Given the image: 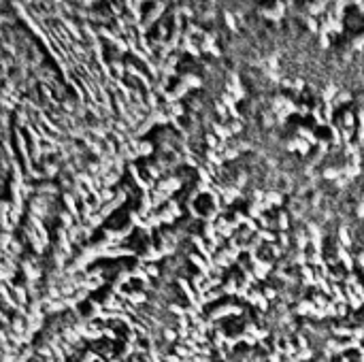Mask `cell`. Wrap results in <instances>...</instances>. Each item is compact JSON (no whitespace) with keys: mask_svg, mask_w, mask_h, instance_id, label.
I'll return each mask as SVG.
<instances>
[{"mask_svg":"<svg viewBox=\"0 0 364 362\" xmlns=\"http://www.w3.org/2000/svg\"><path fill=\"white\" fill-rule=\"evenodd\" d=\"M185 37H204V28L201 24H196V21H187L185 26Z\"/></svg>","mask_w":364,"mask_h":362,"instance_id":"obj_1","label":"cell"},{"mask_svg":"<svg viewBox=\"0 0 364 362\" xmlns=\"http://www.w3.org/2000/svg\"><path fill=\"white\" fill-rule=\"evenodd\" d=\"M279 228H281V230L287 228V215H283V213L279 215Z\"/></svg>","mask_w":364,"mask_h":362,"instance_id":"obj_2","label":"cell"}]
</instances>
